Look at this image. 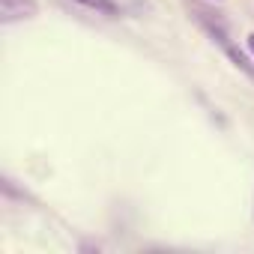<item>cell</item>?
Segmentation results:
<instances>
[{
  "instance_id": "cell-1",
  "label": "cell",
  "mask_w": 254,
  "mask_h": 254,
  "mask_svg": "<svg viewBox=\"0 0 254 254\" xmlns=\"http://www.w3.org/2000/svg\"><path fill=\"white\" fill-rule=\"evenodd\" d=\"M36 15V0H0V21L12 24L21 18Z\"/></svg>"
},
{
  "instance_id": "cell-2",
  "label": "cell",
  "mask_w": 254,
  "mask_h": 254,
  "mask_svg": "<svg viewBox=\"0 0 254 254\" xmlns=\"http://www.w3.org/2000/svg\"><path fill=\"white\" fill-rule=\"evenodd\" d=\"M75 3L93 9V12H102V15H120V6L114 0H75Z\"/></svg>"
},
{
  "instance_id": "cell-3",
  "label": "cell",
  "mask_w": 254,
  "mask_h": 254,
  "mask_svg": "<svg viewBox=\"0 0 254 254\" xmlns=\"http://www.w3.org/2000/svg\"><path fill=\"white\" fill-rule=\"evenodd\" d=\"M248 51L254 54V33H248Z\"/></svg>"
}]
</instances>
